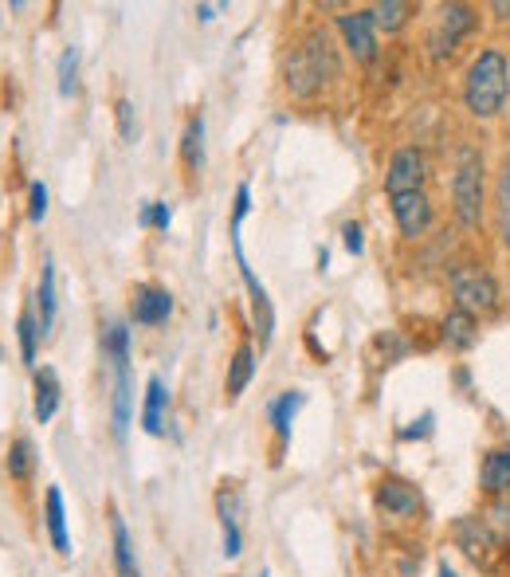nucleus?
Returning <instances> with one entry per match:
<instances>
[{
  "label": "nucleus",
  "mask_w": 510,
  "mask_h": 577,
  "mask_svg": "<svg viewBox=\"0 0 510 577\" xmlns=\"http://www.w3.org/2000/svg\"><path fill=\"white\" fill-rule=\"evenodd\" d=\"M342 244H346L350 256H362V251H365V233H362V225H357V220L342 225Z\"/></svg>",
  "instance_id": "33"
},
{
  "label": "nucleus",
  "mask_w": 510,
  "mask_h": 577,
  "mask_svg": "<svg viewBox=\"0 0 510 577\" xmlns=\"http://www.w3.org/2000/svg\"><path fill=\"white\" fill-rule=\"evenodd\" d=\"M75 79H79V52L75 48H67V52L60 55V95L71 99L75 95Z\"/></svg>",
  "instance_id": "29"
},
{
  "label": "nucleus",
  "mask_w": 510,
  "mask_h": 577,
  "mask_svg": "<svg viewBox=\"0 0 510 577\" xmlns=\"http://www.w3.org/2000/svg\"><path fill=\"white\" fill-rule=\"evenodd\" d=\"M232 248H236V268H240V276H243V287L251 291V310H256V334H260V346L268 350L271 334H275V307H271V299H268V291H263V284L256 279V271L248 268V259H243L240 225H232Z\"/></svg>",
  "instance_id": "7"
},
{
  "label": "nucleus",
  "mask_w": 510,
  "mask_h": 577,
  "mask_svg": "<svg viewBox=\"0 0 510 577\" xmlns=\"http://www.w3.org/2000/svg\"><path fill=\"white\" fill-rule=\"evenodd\" d=\"M118 130H122V138H134V103L131 99H122L118 103Z\"/></svg>",
  "instance_id": "35"
},
{
  "label": "nucleus",
  "mask_w": 510,
  "mask_h": 577,
  "mask_svg": "<svg viewBox=\"0 0 510 577\" xmlns=\"http://www.w3.org/2000/svg\"><path fill=\"white\" fill-rule=\"evenodd\" d=\"M60 409V373L55 370H40L35 373V421L48 424Z\"/></svg>",
  "instance_id": "22"
},
{
  "label": "nucleus",
  "mask_w": 510,
  "mask_h": 577,
  "mask_svg": "<svg viewBox=\"0 0 510 577\" xmlns=\"http://www.w3.org/2000/svg\"><path fill=\"white\" fill-rule=\"evenodd\" d=\"M251 378H256V350H251V342L236 346L232 362H228V378H225V389L228 396H243V389L251 385Z\"/></svg>",
  "instance_id": "18"
},
{
  "label": "nucleus",
  "mask_w": 510,
  "mask_h": 577,
  "mask_svg": "<svg viewBox=\"0 0 510 577\" xmlns=\"http://www.w3.org/2000/svg\"><path fill=\"white\" fill-rule=\"evenodd\" d=\"M169 315H174V295L165 291V287H134V307H131V319L138 322V327H162V322H169Z\"/></svg>",
  "instance_id": "12"
},
{
  "label": "nucleus",
  "mask_w": 510,
  "mask_h": 577,
  "mask_svg": "<svg viewBox=\"0 0 510 577\" xmlns=\"http://www.w3.org/2000/svg\"><path fill=\"white\" fill-rule=\"evenodd\" d=\"M111 538H114V566H118V577H142L138 558H134V538L118 511L111 515Z\"/></svg>",
  "instance_id": "19"
},
{
  "label": "nucleus",
  "mask_w": 510,
  "mask_h": 577,
  "mask_svg": "<svg viewBox=\"0 0 510 577\" xmlns=\"http://www.w3.org/2000/svg\"><path fill=\"white\" fill-rule=\"evenodd\" d=\"M451 543L483 569H495V561H499V554H502V535L491 526V518H483V515L456 518V523H451Z\"/></svg>",
  "instance_id": "5"
},
{
  "label": "nucleus",
  "mask_w": 510,
  "mask_h": 577,
  "mask_svg": "<svg viewBox=\"0 0 510 577\" xmlns=\"http://www.w3.org/2000/svg\"><path fill=\"white\" fill-rule=\"evenodd\" d=\"M17 334H20V353H24V362L35 365V342H40V334H44V330H40V322H35L32 310H24V315H20Z\"/></svg>",
  "instance_id": "28"
},
{
  "label": "nucleus",
  "mask_w": 510,
  "mask_h": 577,
  "mask_svg": "<svg viewBox=\"0 0 510 577\" xmlns=\"http://www.w3.org/2000/svg\"><path fill=\"white\" fill-rule=\"evenodd\" d=\"M287 91L294 99H311L319 95L330 79L342 75V63H337V52L330 48V35L322 28H311L303 40L294 43L291 55H287Z\"/></svg>",
  "instance_id": "2"
},
{
  "label": "nucleus",
  "mask_w": 510,
  "mask_h": 577,
  "mask_svg": "<svg viewBox=\"0 0 510 577\" xmlns=\"http://www.w3.org/2000/svg\"><path fill=\"white\" fill-rule=\"evenodd\" d=\"M28 440H12V449H9V475L12 480H28V472H32V456H28Z\"/></svg>",
  "instance_id": "30"
},
{
  "label": "nucleus",
  "mask_w": 510,
  "mask_h": 577,
  "mask_svg": "<svg viewBox=\"0 0 510 577\" xmlns=\"http://www.w3.org/2000/svg\"><path fill=\"white\" fill-rule=\"evenodd\" d=\"M337 32L346 40V48L354 52L357 63H373L377 60V24H373L370 9H350L337 17Z\"/></svg>",
  "instance_id": "9"
},
{
  "label": "nucleus",
  "mask_w": 510,
  "mask_h": 577,
  "mask_svg": "<svg viewBox=\"0 0 510 577\" xmlns=\"http://www.w3.org/2000/svg\"><path fill=\"white\" fill-rule=\"evenodd\" d=\"M373 24H377V32H400V28L413 20V4H405V0H385V4H373Z\"/></svg>",
  "instance_id": "24"
},
{
  "label": "nucleus",
  "mask_w": 510,
  "mask_h": 577,
  "mask_svg": "<svg viewBox=\"0 0 510 577\" xmlns=\"http://www.w3.org/2000/svg\"><path fill=\"white\" fill-rule=\"evenodd\" d=\"M424 173H428V162L416 146H400L393 150L389 169H385V193L389 197H405V193H424Z\"/></svg>",
  "instance_id": "8"
},
{
  "label": "nucleus",
  "mask_w": 510,
  "mask_h": 577,
  "mask_svg": "<svg viewBox=\"0 0 510 577\" xmlns=\"http://www.w3.org/2000/svg\"><path fill=\"white\" fill-rule=\"evenodd\" d=\"M306 396L299 393V389H287V393H279L275 401H271L268 416H271V429H275L279 440H291V424L294 416H299V409H303Z\"/></svg>",
  "instance_id": "21"
},
{
  "label": "nucleus",
  "mask_w": 510,
  "mask_h": 577,
  "mask_svg": "<svg viewBox=\"0 0 510 577\" xmlns=\"http://www.w3.org/2000/svg\"><path fill=\"white\" fill-rule=\"evenodd\" d=\"M440 338H444V346H448L451 353L471 350L476 338H479V319L476 315H467V310L451 307L448 315H444V322H440Z\"/></svg>",
  "instance_id": "14"
},
{
  "label": "nucleus",
  "mask_w": 510,
  "mask_h": 577,
  "mask_svg": "<svg viewBox=\"0 0 510 577\" xmlns=\"http://www.w3.org/2000/svg\"><path fill=\"white\" fill-rule=\"evenodd\" d=\"M377 507L385 511V515H393V518L420 515V507H424L420 487L408 483V480H400V475H385V480L377 483Z\"/></svg>",
  "instance_id": "11"
},
{
  "label": "nucleus",
  "mask_w": 510,
  "mask_h": 577,
  "mask_svg": "<svg viewBox=\"0 0 510 577\" xmlns=\"http://www.w3.org/2000/svg\"><path fill=\"white\" fill-rule=\"evenodd\" d=\"M448 287H451V299H456L459 310L467 315H495L499 310V284L495 276L483 268V264H471V259H459L448 268Z\"/></svg>",
  "instance_id": "4"
},
{
  "label": "nucleus",
  "mask_w": 510,
  "mask_h": 577,
  "mask_svg": "<svg viewBox=\"0 0 510 577\" xmlns=\"http://www.w3.org/2000/svg\"><path fill=\"white\" fill-rule=\"evenodd\" d=\"M44 523H48V535H52V546H55V550H60V554H71V535H67V515H63V495H60V487H48Z\"/></svg>",
  "instance_id": "20"
},
{
  "label": "nucleus",
  "mask_w": 510,
  "mask_h": 577,
  "mask_svg": "<svg viewBox=\"0 0 510 577\" xmlns=\"http://www.w3.org/2000/svg\"><path fill=\"white\" fill-rule=\"evenodd\" d=\"M510 95V60L502 48H483L476 60L467 63L464 75V106L471 119H499Z\"/></svg>",
  "instance_id": "1"
},
{
  "label": "nucleus",
  "mask_w": 510,
  "mask_h": 577,
  "mask_svg": "<svg viewBox=\"0 0 510 577\" xmlns=\"http://www.w3.org/2000/svg\"><path fill=\"white\" fill-rule=\"evenodd\" d=\"M181 157H185V165H189L192 173H197L200 165H205V119H200V114H192V119L185 122Z\"/></svg>",
  "instance_id": "25"
},
{
  "label": "nucleus",
  "mask_w": 510,
  "mask_h": 577,
  "mask_svg": "<svg viewBox=\"0 0 510 577\" xmlns=\"http://www.w3.org/2000/svg\"><path fill=\"white\" fill-rule=\"evenodd\" d=\"M495 233L510 251V162H502L499 177H495Z\"/></svg>",
  "instance_id": "23"
},
{
  "label": "nucleus",
  "mask_w": 510,
  "mask_h": 577,
  "mask_svg": "<svg viewBox=\"0 0 510 577\" xmlns=\"http://www.w3.org/2000/svg\"><path fill=\"white\" fill-rule=\"evenodd\" d=\"M134 421V378H131V362L114 365V436H126Z\"/></svg>",
  "instance_id": "15"
},
{
  "label": "nucleus",
  "mask_w": 510,
  "mask_h": 577,
  "mask_svg": "<svg viewBox=\"0 0 510 577\" xmlns=\"http://www.w3.org/2000/svg\"><path fill=\"white\" fill-rule=\"evenodd\" d=\"M103 350L114 365L131 362V327H126V322H111V327L103 330Z\"/></svg>",
  "instance_id": "27"
},
{
  "label": "nucleus",
  "mask_w": 510,
  "mask_h": 577,
  "mask_svg": "<svg viewBox=\"0 0 510 577\" xmlns=\"http://www.w3.org/2000/svg\"><path fill=\"white\" fill-rule=\"evenodd\" d=\"M55 322V264L44 259V271H40V330H52Z\"/></svg>",
  "instance_id": "26"
},
{
  "label": "nucleus",
  "mask_w": 510,
  "mask_h": 577,
  "mask_svg": "<svg viewBox=\"0 0 510 577\" xmlns=\"http://www.w3.org/2000/svg\"><path fill=\"white\" fill-rule=\"evenodd\" d=\"M433 421H436L433 413H424L420 421H413V429L400 432V440H424V436H433Z\"/></svg>",
  "instance_id": "34"
},
{
  "label": "nucleus",
  "mask_w": 510,
  "mask_h": 577,
  "mask_svg": "<svg viewBox=\"0 0 510 577\" xmlns=\"http://www.w3.org/2000/svg\"><path fill=\"white\" fill-rule=\"evenodd\" d=\"M217 511H220V530H225V558H240L243 535H240V511H236V495L220 492L217 495Z\"/></svg>",
  "instance_id": "17"
},
{
  "label": "nucleus",
  "mask_w": 510,
  "mask_h": 577,
  "mask_svg": "<svg viewBox=\"0 0 510 577\" xmlns=\"http://www.w3.org/2000/svg\"><path fill=\"white\" fill-rule=\"evenodd\" d=\"M48 216V185L44 182H32V189H28V220L32 225H40Z\"/></svg>",
  "instance_id": "32"
},
{
  "label": "nucleus",
  "mask_w": 510,
  "mask_h": 577,
  "mask_svg": "<svg viewBox=\"0 0 510 577\" xmlns=\"http://www.w3.org/2000/svg\"><path fill=\"white\" fill-rule=\"evenodd\" d=\"M169 220H174V213H169V205L165 200H154V205H142V213H138V225L142 228H169Z\"/></svg>",
  "instance_id": "31"
},
{
  "label": "nucleus",
  "mask_w": 510,
  "mask_h": 577,
  "mask_svg": "<svg viewBox=\"0 0 510 577\" xmlns=\"http://www.w3.org/2000/svg\"><path fill=\"white\" fill-rule=\"evenodd\" d=\"M165 413H169V389H165V381L149 378L146 381V405H142V429L149 432V436H165Z\"/></svg>",
  "instance_id": "16"
},
{
  "label": "nucleus",
  "mask_w": 510,
  "mask_h": 577,
  "mask_svg": "<svg viewBox=\"0 0 510 577\" xmlns=\"http://www.w3.org/2000/svg\"><path fill=\"white\" fill-rule=\"evenodd\" d=\"M212 12H217V9H212V4H200L197 17H200V20H212Z\"/></svg>",
  "instance_id": "37"
},
{
  "label": "nucleus",
  "mask_w": 510,
  "mask_h": 577,
  "mask_svg": "<svg viewBox=\"0 0 510 577\" xmlns=\"http://www.w3.org/2000/svg\"><path fill=\"white\" fill-rule=\"evenodd\" d=\"M436 577H459V574H456V569H451V561L444 558L440 566H436Z\"/></svg>",
  "instance_id": "36"
},
{
  "label": "nucleus",
  "mask_w": 510,
  "mask_h": 577,
  "mask_svg": "<svg viewBox=\"0 0 510 577\" xmlns=\"http://www.w3.org/2000/svg\"><path fill=\"white\" fill-rule=\"evenodd\" d=\"M260 577H268V574H260Z\"/></svg>",
  "instance_id": "38"
},
{
  "label": "nucleus",
  "mask_w": 510,
  "mask_h": 577,
  "mask_svg": "<svg viewBox=\"0 0 510 577\" xmlns=\"http://www.w3.org/2000/svg\"><path fill=\"white\" fill-rule=\"evenodd\" d=\"M487 205V177H483V154L471 142L456 150V165H451V213H456L459 228H479Z\"/></svg>",
  "instance_id": "3"
},
{
  "label": "nucleus",
  "mask_w": 510,
  "mask_h": 577,
  "mask_svg": "<svg viewBox=\"0 0 510 577\" xmlns=\"http://www.w3.org/2000/svg\"><path fill=\"white\" fill-rule=\"evenodd\" d=\"M479 28V12L471 4H444L440 17H436L433 32H428V55L444 60L459 48L464 35H471Z\"/></svg>",
  "instance_id": "6"
},
{
  "label": "nucleus",
  "mask_w": 510,
  "mask_h": 577,
  "mask_svg": "<svg viewBox=\"0 0 510 577\" xmlns=\"http://www.w3.org/2000/svg\"><path fill=\"white\" fill-rule=\"evenodd\" d=\"M393 220H397V233L405 240H420L436 220V208L428 200V193H405V197H389Z\"/></svg>",
  "instance_id": "10"
},
{
  "label": "nucleus",
  "mask_w": 510,
  "mask_h": 577,
  "mask_svg": "<svg viewBox=\"0 0 510 577\" xmlns=\"http://www.w3.org/2000/svg\"><path fill=\"white\" fill-rule=\"evenodd\" d=\"M479 487L491 499L510 495V444H499V449H491L483 456V464H479Z\"/></svg>",
  "instance_id": "13"
}]
</instances>
